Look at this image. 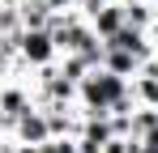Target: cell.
<instances>
[{"mask_svg": "<svg viewBox=\"0 0 158 153\" xmlns=\"http://www.w3.org/2000/svg\"><path fill=\"white\" fill-rule=\"evenodd\" d=\"M17 60H22L26 73L60 64V47H56L52 30H17Z\"/></svg>", "mask_w": 158, "mask_h": 153, "instance_id": "1", "label": "cell"}, {"mask_svg": "<svg viewBox=\"0 0 158 153\" xmlns=\"http://www.w3.org/2000/svg\"><path fill=\"white\" fill-rule=\"evenodd\" d=\"M9 136L13 140H22V145H47L52 140V124H47V111L43 106H34V111H26V115H17L13 119V128H9Z\"/></svg>", "mask_w": 158, "mask_h": 153, "instance_id": "2", "label": "cell"}, {"mask_svg": "<svg viewBox=\"0 0 158 153\" xmlns=\"http://www.w3.org/2000/svg\"><path fill=\"white\" fill-rule=\"evenodd\" d=\"M103 68L115 76H141V68H145V60L141 55H132V51H120V47H103Z\"/></svg>", "mask_w": 158, "mask_h": 153, "instance_id": "3", "label": "cell"}, {"mask_svg": "<svg viewBox=\"0 0 158 153\" xmlns=\"http://www.w3.org/2000/svg\"><path fill=\"white\" fill-rule=\"evenodd\" d=\"M132 98H137V106L158 111V73L141 68V76H132Z\"/></svg>", "mask_w": 158, "mask_h": 153, "instance_id": "4", "label": "cell"}, {"mask_svg": "<svg viewBox=\"0 0 158 153\" xmlns=\"http://www.w3.org/2000/svg\"><path fill=\"white\" fill-rule=\"evenodd\" d=\"M137 140H141V153H158V124H154V128H145Z\"/></svg>", "mask_w": 158, "mask_h": 153, "instance_id": "5", "label": "cell"}, {"mask_svg": "<svg viewBox=\"0 0 158 153\" xmlns=\"http://www.w3.org/2000/svg\"><path fill=\"white\" fill-rule=\"evenodd\" d=\"M43 4H47L52 13H77V4H81V0H43Z\"/></svg>", "mask_w": 158, "mask_h": 153, "instance_id": "6", "label": "cell"}, {"mask_svg": "<svg viewBox=\"0 0 158 153\" xmlns=\"http://www.w3.org/2000/svg\"><path fill=\"white\" fill-rule=\"evenodd\" d=\"M0 153H9V136H0Z\"/></svg>", "mask_w": 158, "mask_h": 153, "instance_id": "7", "label": "cell"}]
</instances>
